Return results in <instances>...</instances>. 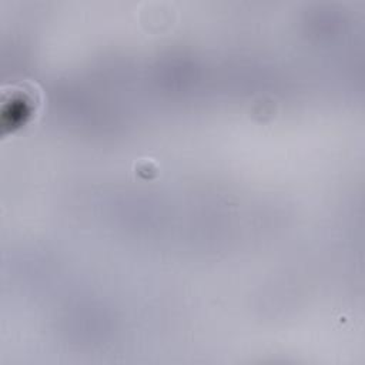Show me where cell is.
<instances>
[{
	"label": "cell",
	"instance_id": "cell-1",
	"mask_svg": "<svg viewBox=\"0 0 365 365\" xmlns=\"http://www.w3.org/2000/svg\"><path fill=\"white\" fill-rule=\"evenodd\" d=\"M43 107V93L33 80L4 83L0 88V135L16 134L31 124Z\"/></svg>",
	"mask_w": 365,
	"mask_h": 365
}]
</instances>
